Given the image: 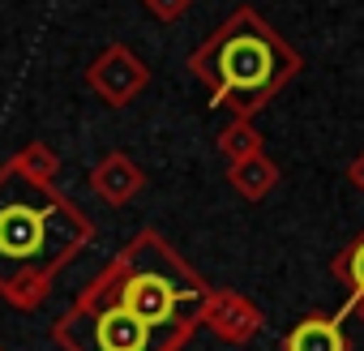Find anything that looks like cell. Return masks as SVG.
Instances as JSON below:
<instances>
[{
    "instance_id": "cell-11",
    "label": "cell",
    "mask_w": 364,
    "mask_h": 351,
    "mask_svg": "<svg viewBox=\"0 0 364 351\" xmlns=\"http://www.w3.org/2000/svg\"><path fill=\"white\" fill-rule=\"evenodd\" d=\"M334 274L351 287L347 308H351V304H360V300H364V236H360L347 253H338V257H334ZM347 308H343V313H347ZM343 313H338V317H343Z\"/></svg>"
},
{
    "instance_id": "cell-10",
    "label": "cell",
    "mask_w": 364,
    "mask_h": 351,
    "mask_svg": "<svg viewBox=\"0 0 364 351\" xmlns=\"http://www.w3.org/2000/svg\"><path fill=\"white\" fill-rule=\"evenodd\" d=\"M219 154L228 158V167H232V163H245V158L262 154V133H257L249 120H236V124H228V129L219 133Z\"/></svg>"
},
{
    "instance_id": "cell-8",
    "label": "cell",
    "mask_w": 364,
    "mask_h": 351,
    "mask_svg": "<svg viewBox=\"0 0 364 351\" xmlns=\"http://www.w3.org/2000/svg\"><path fill=\"white\" fill-rule=\"evenodd\" d=\"M283 351H347L343 321L338 317H309L283 338Z\"/></svg>"
},
{
    "instance_id": "cell-5",
    "label": "cell",
    "mask_w": 364,
    "mask_h": 351,
    "mask_svg": "<svg viewBox=\"0 0 364 351\" xmlns=\"http://www.w3.org/2000/svg\"><path fill=\"white\" fill-rule=\"evenodd\" d=\"M150 82V69L141 65V56H133L124 43H112L107 52H99L86 69V86L107 103V107H124L133 103Z\"/></svg>"
},
{
    "instance_id": "cell-15",
    "label": "cell",
    "mask_w": 364,
    "mask_h": 351,
    "mask_svg": "<svg viewBox=\"0 0 364 351\" xmlns=\"http://www.w3.org/2000/svg\"><path fill=\"white\" fill-rule=\"evenodd\" d=\"M347 313H360V317H364V300H360V304H351V308H347Z\"/></svg>"
},
{
    "instance_id": "cell-9",
    "label": "cell",
    "mask_w": 364,
    "mask_h": 351,
    "mask_svg": "<svg viewBox=\"0 0 364 351\" xmlns=\"http://www.w3.org/2000/svg\"><path fill=\"white\" fill-rule=\"evenodd\" d=\"M228 185H232L240 198L262 202V198L279 185V167H274V158L253 154V158H245V163H232V167H228Z\"/></svg>"
},
{
    "instance_id": "cell-3",
    "label": "cell",
    "mask_w": 364,
    "mask_h": 351,
    "mask_svg": "<svg viewBox=\"0 0 364 351\" xmlns=\"http://www.w3.org/2000/svg\"><path fill=\"white\" fill-rule=\"evenodd\" d=\"M189 69L215 90V107H236L245 120L300 69V56L253 9H240L215 39L193 52Z\"/></svg>"
},
{
    "instance_id": "cell-1",
    "label": "cell",
    "mask_w": 364,
    "mask_h": 351,
    "mask_svg": "<svg viewBox=\"0 0 364 351\" xmlns=\"http://www.w3.org/2000/svg\"><path fill=\"white\" fill-rule=\"evenodd\" d=\"M86 240L90 223L73 202L18 163L0 167V291L18 308H35Z\"/></svg>"
},
{
    "instance_id": "cell-4",
    "label": "cell",
    "mask_w": 364,
    "mask_h": 351,
    "mask_svg": "<svg viewBox=\"0 0 364 351\" xmlns=\"http://www.w3.org/2000/svg\"><path fill=\"white\" fill-rule=\"evenodd\" d=\"M56 338L69 351H180V342L189 334L154 330L137 321L129 308H120L116 300L82 291L77 308L56 321Z\"/></svg>"
},
{
    "instance_id": "cell-12",
    "label": "cell",
    "mask_w": 364,
    "mask_h": 351,
    "mask_svg": "<svg viewBox=\"0 0 364 351\" xmlns=\"http://www.w3.org/2000/svg\"><path fill=\"white\" fill-rule=\"evenodd\" d=\"M14 163H18L22 171H31L35 180H43V185H52V176L60 171V163H56V154H52L48 146H26Z\"/></svg>"
},
{
    "instance_id": "cell-13",
    "label": "cell",
    "mask_w": 364,
    "mask_h": 351,
    "mask_svg": "<svg viewBox=\"0 0 364 351\" xmlns=\"http://www.w3.org/2000/svg\"><path fill=\"white\" fill-rule=\"evenodd\" d=\"M146 9L159 18V22H176L189 14V0H146Z\"/></svg>"
},
{
    "instance_id": "cell-6",
    "label": "cell",
    "mask_w": 364,
    "mask_h": 351,
    "mask_svg": "<svg viewBox=\"0 0 364 351\" xmlns=\"http://www.w3.org/2000/svg\"><path fill=\"white\" fill-rule=\"evenodd\" d=\"M206 325L223 342H249L262 330V313L240 291H210V300H206Z\"/></svg>"
},
{
    "instance_id": "cell-7",
    "label": "cell",
    "mask_w": 364,
    "mask_h": 351,
    "mask_svg": "<svg viewBox=\"0 0 364 351\" xmlns=\"http://www.w3.org/2000/svg\"><path fill=\"white\" fill-rule=\"evenodd\" d=\"M146 185V176L137 171V163L129 154H103L95 167H90V189L107 202V206H124L129 198H137V189Z\"/></svg>"
},
{
    "instance_id": "cell-2",
    "label": "cell",
    "mask_w": 364,
    "mask_h": 351,
    "mask_svg": "<svg viewBox=\"0 0 364 351\" xmlns=\"http://www.w3.org/2000/svg\"><path fill=\"white\" fill-rule=\"evenodd\" d=\"M86 291L116 300L120 308H129L137 321L154 330H180V334L206 321V300H210V287L154 232H141L112 261V270H103Z\"/></svg>"
},
{
    "instance_id": "cell-14",
    "label": "cell",
    "mask_w": 364,
    "mask_h": 351,
    "mask_svg": "<svg viewBox=\"0 0 364 351\" xmlns=\"http://www.w3.org/2000/svg\"><path fill=\"white\" fill-rule=\"evenodd\" d=\"M347 180H351V185H355V189L364 193V150H360V154L351 158V167H347Z\"/></svg>"
}]
</instances>
